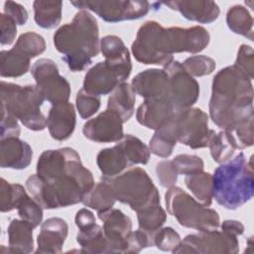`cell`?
Returning <instances> with one entry per match:
<instances>
[{
    "instance_id": "obj_28",
    "label": "cell",
    "mask_w": 254,
    "mask_h": 254,
    "mask_svg": "<svg viewBox=\"0 0 254 254\" xmlns=\"http://www.w3.org/2000/svg\"><path fill=\"white\" fill-rule=\"evenodd\" d=\"M96 164L102 175L106 177L119 175L129 167L128 161L118 145L100 150L96 157Z\"/></svg>"
},
{
    "instance_id": "obj_32",
    "label": "cell",
    "mask_w": 254,
    "mask_h": 254,
    "mask_svg": "<svg viewBox=\"0 0 254 254\" xmlns=\"http://www.w3.org/2000/svg\"><path fill=\"white\" fill-rule=\"evenodd\" d=\"M85 206L98 211L111 208L116 199L112 192L111 187L104 180H100L94 187L83 196L81 201Z\"/></svg>"
},
{
    "instance_id": "obj_31",
    "label": "cell",
    "mask_w": 254,
    "mask_h": 254,
    "mask_svg": "<svg viewBox=\"0 0 254 254\" xmlns=\"http://www.w3.org/2000/svg\"><path fill=\"white\" fill-rule=\"evenodd\" d=\"M226 23L234 34L253 41V18L244 6L234 5L230 7L226 13Z\"/></svg>"
},
{
    "instance_id": "obj_8",
    "label": "cell",
    "mask_w": 254,
    "mask_h": 254,
    "mask_svg": "<svg viewBox=\"0 0 254 254\" xmlns=\"http://www.w3.org/2000/svg\"><path fill=\"white\" fill-rule=\"evenodd\" d=\"M165 202L168 212L184 227L210 231L220 225L216 210L202 205L180 187L169 188L165 193Z\"/></svg>"
},
{
    "instance_id": "obj_14",
    "label": "cell",
    "mask_w": 254,
    "mask_h": 254,
    "mask_svg": "<svg viewBox=\"0 0 254 254\" xmlns=\"http://www.w3.org/2000/svg\"><path fill=\"white\" fill-rule=\"evenodd\" d=\"M130 73L105 61L99 62L85 73L82 88L98 96L106 95L111 93L120 83L125 82Z\"/></svg>"
},
{
    "instance_id": "obj_7",
    "label": "cell",
    "mask_w": 254,
    "mask_h": 254,
    "mask_svg": "<svg viewBox=\"0 0 254 254\" xmlns=\"http://www.w3.org/2000/svg\"><path fill=\"white\" fill-rule=\"evenodd\" d=\"M135 60L144 64L167 65L177 54L172 27L164 28L156 21L145 22L131 46Z\"/></svg>"
},
{
    "instance_id": "obj_11",
    "label": "cell",
    "mask_w": 254,
    "mask_h": 254,
    "mask_svg": "<svg viewBox=\"0 0 254 254\" xmlns=\"http://www.w3.org/2000/svg\"><path fill=\"white\" fill-rule=\"evenodd\" d=\"M238 252L239 241L237 236L217 229L189 234L173 251V253L198 254H236Z\"/></svg>"
},
{
    "instance_id": "obj_3",
    "label": "cell",
    "mask_w": 254,
    "mask_h": 254,
    "mask_svg": "<svg viewBox=\"0 0 254 254\" xmlns=\"http://www.w3.org/2000/svg\"><path fill=\"white\" fill-rule=\"evenodd\" d=\"M54 45L71 71H82L100 51L99 30L94 16L79 10L71 23L61 26L54 35Z\"/></svg>"
},
{
    "instance_id": "obj_1",
    "label": "cell",
    "mask_w": 254,
    "mask_h": 254,
    "mask_svg": "<svg viewBox=\"0 0 254 254\" xmlns=\"http://www.w3.org/2000/svg\"><path fill=\"white\" fill-rule=\"evenodd\" d=\"M93 187L92 173L82 165L78 153L69 147L44 151L37 162V174L26 181L27 190L43 209L81 202Z\"/></svg>"
},
{
    "instance_id": "obj_42",
    "label": "cell",
    "mask_w": 254,
    "mask_h": 254,
    "mask_svg": "<svg viewBox=\"0 0 254 254\" xmlns=\"http://www.w3.org/2000/svg\"><path fill=\"white\" fill-rule=\"evenodd\" d=\"M101 105V98L98 95L92 94L81 88L75 98V106L82 119H88L94 115Z\"/></svg>"
},
{
    "instance_id": "obj_17",
    "label": "cell",
    "mask_w": 254,
    "mask_h": 254,
    "mask_svg": "<svg viewBox=\"0 0 254 254\" xmlns=\"http://www.w3.org/2000/svg\"><path fill=\"white\" fill-rule=\"evenodd\" d=\"M178 112L169 98L145 99L137 109L136 119L142 126L156 131L169 123Z\"/></svg>"
},
{
    "instance_id": "obj_13",
    "label": "cell",
    "mask_w": 254,
    "mask_h": 254,
    "mask_svg": "<svg viewBox=\"0 0 254 254\" xmlns=\"http://www.w3.org/2000/svg\"><path fill=\"white\" fill-rule=\"evenodd\" d=\"M163 69L169 76V99L174 107L178 111L191 107L199 97L198 82L178 61H172Z\"/></svg>"
},
{
    "instance_id": "obj_18",
    "label": "cell",
    "mask_w": 254,
    "mask_h": 254,
    "mask_svg": "<svg viewBox=\"0 0 254 254\" xmlns=\"http://www.w3.org/2000/svg\"><path fill=\"white\" fill-rule=\"evenodd\" d=\"M131 86L145 99L169 98V76L164 69L148 68L134 76Z\"/></svg>"
},
{
    "instance_id": "obj_36",
    "label": "cell",
    "mask_w": 254,
    "mask_h": 254,
    "mask_svg": "<svg viewBox=\"0 0 254 254\" xmlns=\"http://www.w3.org/2000/svg\"><path fill=\"white\" fill-rule=\"evenodd\" d=\"M138 225L140 230L146 232L153 240L154 234L164 225L167 220V213L161 203L152 204L137 212Z\"/></svg>"
},
{
    "instance_id": "obj_35",
    "label": "cell",
    "mask_w": 254,
    "mask_h": 254,
    "mask_svg": "<svg viewBox=\"0 0 254 254\" xmlns=\"http://www.w3.org/2000/svg\"><path fill=\"white\" fill-rule=\"evenodd\" d=\"M177 142L178 141L171 120L165 126L156 130L155 134L150 140L149 149L152 154L158 157L168 158L172 155Z\"/></svg>"
},
{
    "instance_id": "obj_10",
    "label": "cell",
    "mask_w": 254,
    "mask_h": 254,
    "mask_svg": "<svg viewBox=\"0 0 254 254\" xmlns=\"http://www.w3.org/2000/svg\"><path fill=\"white\" fill-rule=\"evenodd\" d=\"M177 141L191 148L200 149L208 145L210 130L208 115L197 107L180 110L172 119Z\"/></svg>"
},
{
    "instance_id": "obj_41",
    "label": "cell",
    "mask_w": 254,
    "mask_h": 254,
    "mask_svg": "<svg viewBox=\"0 0 254 254\" xmlns=\"http://www.w3.org/2000/svg\"><path fill=\"white\" fill-rule=\"evenodd\" d=\"M253 120L251 117L230 130H225L230 135L236 150H243L253 145Z\"/></svg>"
},
{
    "instance_id": "obj_23",
    "label": "cell",
    "mask_w": 254,
    "mask_h": 254,
    "mask_svg": "<svg viewBox=\"0 0 254 254\" xmlns=\"http://www.w3.org/2000/svg\"><path fill=\"white\" fill-rule=\"evenodd\" d=\"M34 227L27 221L19 218H13L8 226L9 253L28 254L34 249L33 239Z\"/></svg>"
},
{
    "instance_id": "obj_50",
    "label": "cell",
    "mask_w": 254,
    "mask_h": 254,
    "mask_svg": "<svg viewBox=\"0 0 254 254\" xmlns=\"http://www.w3.org/2000/svg\"><path fill=\"white\" fill-rule=\"evenodd\" d=\"M5 15L12 18L17 25L23 26L28 21V11L20 3L14 1L4 2V12Z\"/></svg>"
},
{
    "instance_id": "obj_40",
    "label": "cell",
    "mask_w": 254,
    "mask_h": 254,
    "mask_svg": "<svg viewBox=\"0 0 254 254\" xmlns=\"http://www.w3.org/2000/svg\"><path fill=\"white\" fill-rule=\"evenodd\" d=\"M182 64L188 73L197 77L210 74L216 67L215 61L204 55L190 57Z\"/></svg>"
},
{
    "instance_id": "obj_29",
    "label": "cell",
    "mask_w": 254,
    "mask_h": 254,
    "mask_svg": "<svg viewBox=\"0 0 254 254\" xmlns=\"http://www.w3.org/2000/svg\"><path fill=\"white\" fill-rule=\"evenodd\" d=\"M34 19L36 24L43 29H54L62 21V1L36 0L33 3Z\"/></svg>"
},
{
    "instance_id": "obj_12",
    "label": "cell",
    "mask_w": 254,
    "mask_h": 254,
    "mask_svg": "<svg viewBox=\"0 0 254 254\" xmlns=\"http://www.w3.org/2000/svg\"><path fill=\"white\" fill-rule=\"evenodd\" d=\"M31 74L44 99L52 105L68 101L69 82L60 74L58 65L53 60L40 59L36 61L31 67Z\"/></svg>"
},
{
    "instance_id": "obj_9",
    "label": "cell",
    "mask_w": 254,
    "mask_h": 254,
    "mask_svg": "<svg viewBox=\"0 0 254 254\" xmlns=\"http://www.w3.org/2000/svg\"><path fill=\"white\" fill-rule=\"evenodd\" d=\"M70 4L79 10H89L108 23L141 19L149 13L151 6L145 0H77Z\"/></svg>"
},
{
    "instance_id": "obj_16",
    "label": "cell",
    "mask_w": 254,
    "mask_h": 254,
    "mask_svg": "<svg viewBox=\"0 0 254 254\" xmlns=\"http://www.w3.org/2000/svg\"><path fill=\"white\" fill-rule=\"evenodd\" d=\"M123 120L110 109L86 121L82 127L84 137L96 143H111L120 141L123 136Z\"/></svg>"
},
{
    "instance_id": "obj_38",
    "label": "cell",
    "mask_w": 254,
    "mask_h": 254,
    "mask_svg": "<svg viewBox=\"0 0 254 254\" xmlns=\"http://www.w3.org/2000/svg\"><path fill=\"white\" fill-rule=\"evenodd\" d=\"M14 47L29 58L34 59L45 52L46 41L43 36L35 32H27L19 36Z\"/></svg>"
},
{
    "instance_id": "obj_4",
    "label": "cell",
    "mask_w": 254,
    "mask_h": 254,
    "mask_svg": "<svg viewBox=\"0 0 254 254\" xmlns=\"http://www.w3.org/2000/svg\"><path fill=\"white\" fill-rule=\"evenodd\" d=\"M253 156L240 152L222 163L212 175L213 198L226 209L234 210L248 202L254 193Z\"/></svg>"
},
{
    "instance_id": "obj_47",
    "label": "cell",
    "mask_w": 254,
    "mask_h": 254,
    "mask_svg": "<svg viewBox=\"0 0 254 254\" xmlns=\"http://www.w3.org/2000/svg\"><path fill=\"white\" fill-rule=\"evenodd\" d=\"M152 246H154L152 238L146 232L138 229L136 231H131L128 237L126 253H138L143 249Z\"/></svg>"
},
{
    "instance_id": "obj_45",
    "label": "cell",
    "mask_w": 254,
    "mask_h": 254,
    "mask_svg": "<svg viewBox=\"0 0 254 254\" xmlns=\"http://www.w3.org/2000/svg\"><path fill=\"white\" fill-rule=\"evenodd\" d=\"M156 174L159 184L163 188H172L176 185L178 180V172L172 160H163L156 166Z\"/></svg>"
},
{
    "instance_id": "obj_39",
    "label": "cell",
    "mask_w": 254,
    "mask_h": 254,
    "mask_svg": "<svg viewBox=\"0 0 254 254\" xmlns=\"http://www.w3.org/2000/svg\"><path fill=\"white\" fill-rule=\"evenodd\" d=\"M17 210L19 217L29 222L34 228L39 226L43 220L42 206L28 193L20 201Z\"/></svg>"
},
{
    "instance_id": "obj_37",
    "label": "cell",
    "mask_w": 254,
    "mask_h": 254,
    "mask_svg": "<svg viewBox=\"0 0 254 254\" xmlns=\"http://www.w3.org/2000/svg\"><path fill=\"white\" fill-rule=\"evenodd\" d=\"M27 194L24 187L19 184H11L5 179H0V210L8 212L17 209L22 198Z\"/></svg>"
},
{
    "instance_id": "obj_19",
    "label": "cell",
    "mask_w": 254,
    "mask_h": 254,
    "mask_svg": "<svg viewBox=\"0 0 254 254\" xmlns=\"http://www.w3.org/2000/svg\"><path fill=\"white\" fill-rule=\"evenodd\" d=\"M68 225L61 217H50L41 225V231L37 237V254L61 253L67 237Z\"/></svg>"
},
{
    "instance_id": "obj_43",
    "label": "cell",
    "mask_w": 254,
    "mask_h": 254,
    "mask_svg": "<svg viewBox=\"0 0 254 254\" xmlns=\"http://www.w3.org/2000/svg\"><path fill=\"white\" fill-rule=\"evenodd\" d=\"M179 175H191L203 171V161L195 155L180 154L172 160Z\"/></svg>"
},
{
    "instance_id": "obj_51",
    "label": "cell",
    "mask_w": 254,
    "mask_h": 254,
    "mask_svg": "<svg viewBox=\"0 0 254 254\" xmlns=\"http://www.w3.org/2000/svg\"><path fill=\"white\" fill-rule=\"evenodd\" d=\"M74 221L78 229H84L96 223L94 214L87 208H80L75 214Z\"/></svg>"
},
{
    "instance_id": "obj_6",
    "label": "cell",
    "mask_w": 254,
    "mask_h": 254,
    "mask_svg": "<svg viewBox=\"0 0 254 254\" xmlns=\"http://www.w3.org/2000/svg\"><path fill=\"white\" fill-rule=\"evenodd\" d=\"M101 179L109 184L116 200L128 204L136 212L160 203L159 190L142 168H130L114 177L102 176Z\"/></svg>"
},
{
    "instance_id": "obj_33",
    "label": "cell",
    "mask_w": 254,
    "mask_h": 254,
    "mask_svg": "<svg viewBox=\"0 0 254 254\" xmlns=\"http://www.w3.org/2000/svg\"><path fill=\"white\" fill-rule=\"evenodd\" d=\"M123 151L129 166L132 165H146L150 160V149L138 137L126 134L116 143Z\"/></svg>"
},
{
    "instance_id": "obj_27",
    "label": "cell",
    "mask_w": 254,
    "mask_h": 254,
    "mask_svg": "<svg viewBox=\"0 0 254 254\" xmlns=\"http://www.w3.org/2000/svg\"><path fill=\"white\" fill-rule=\"evenodd\" d=\"M76 241L83 253H110L109 245L103 232L102 226L97 223L84 229H79L76 235Z\"/></svg>"
},
{
    "instance_id": "obj_44",
    "label": "cell",
    "mask_w": 254,
    "mask_h": 254,
    "mask_svg": "<svg viewBox=\"0 0 254 254\" xmlns=\"http://www.w3.org/2000/svg\"><path fill=\"white\" fill-rule=\"evenodd\" d=\"M182 238L180 234L172 227H161L153 237V244L162 251L173 252L180 244Z\"/></svg>"
},
{
    "instance_id": "obj_24",
    "label": "cell",
    "mask_w": 254,
    "mask_h": 254,
    "mask_svg": "<svg viewBox=\"0 0 254 254\" xmlns=\"http://www.w3.org/2000/svg\"><path fill=\"white\" fill-rule=\"evenodd\" d=\"M100 52L108 64L126 71H132L130 53L118 36L107 35L103 37L100 40Z\"/></svg>"
},
{
    "instance_id": "obj_26",
    "label": "cell",
    "mask_w": 254,
    "mask_h": 254,
    "mask_svg": "<svg viewBox=\"0 0 254 254\" xmlns=\"http://www.w3.org/2000/svg\"><path fill=\"white\" fill-rule=\"evenodd\" d=\"M31 64V58L13 47L0 53V75L2 77H19L25 74Z\"/></svg>"
},
{
    "instance_id": "obj_52",
    "label": "cell",
    "mask_w": 254,
    "mask_h": 254,
    "mask_svg": "<svg viewBox=\"0 0 254 254\" xmlns=\"http://www.w3.org/2000/svg\"><path fill=\"white\" fill-rule=\"evenodd\" d=\"M221 230L235 235V236H239L241 234H243L244 232V225L238 221V220H234V219H227L224 220L221 225H220Z\"/></svg>"
},
{
    "instance_id": "obj_21",
    "label": "cell",
    "mask_w": 254,
    "mask_h": 254,
    "mask_svg": "<svg viewBox=\"0 0 254 254\" xmlns=\"http://www.w3.org/2000/svg\"><path fill=\"white\" fill-rule=\"evenodd\" d=\"M171 10L180 12L184 18L201 24H210L214 22L219 14L220 9L214 1L208 0H183L161 2Z\"/></svg>"
},
{
    "instance_id": "obj_15",
    "label": "cell",
    "mask_w": 254,
    "mask_h": 254,
    "mask_svg": "<svg viewBox=\"0 0 254 254\" xmlns=\"http://www.w3.org/2000/svg\"><path fill=\"white\" fill-rule=\"evenodd\" d=\"M102 221L103 232L109 245L110 253H126L128 237L132 231L131 218L118 208H109L97 212Z\"/></svg>"
},
{
    "instance_id": "obj_5",
    "label": "cell",
    "mask_w": 254,
    "mask_h": 254,
    "mask_svg": "<svg viewBox=\"0 0 254 254\" xmlns=\"http://www.w3.org/2000/svg\"><path fill=\"white\" fill-rule=\"evenodd\" d=\"M1 107L32 131H43L47 117L41 111L45 99L36 85H19L2 80Z\"/></svg>"
},
{
    "instance_id": "obj_25",
    "label": "cell",
    "mask_w": 254,
    "mask_h": 254,
    "mask_svg": "<svg viewBox=\"0 0 254 254\" xmlns=\"http://www.w3.org/2000/svg\"><path fill=\"white\" fill-rule=\"evenodd\" d=\"M136 93L131 84L120 83L110 94L107 101V109L117 113L123 122H127L134 114Z\"/></svg>"
},
{
    "instance_id": "obj_48",
    "label": "cell",
    "mask_w": 254,
    "mask_h": 254,
    "mask_svg": "<svg viewBox=\"0 0 254 254\" xmlns=\"http://www.w3.org/2000/svg\"><path fill=\"white\" fill-rule=\"evenodd\" d=\"M1 132L0 138L6 139L9 137H19L21 129L18 123V119H16L13 115L7 112L4 108L1 107Z\"/></svg>"
},
{
    "instance_id": "obj_30",
    "label": "cell",
    "mask_w": 254,
    "mask_h": 254,
    "mask_svg": "<svg viewBox=\"0 0 254 254\" xmlns=\"http://www.w3.org/2000/svg\"><path fill=\"white\" fill-rule=\"evenodd\" d=\"M187 188L204 206H210L213 199L212 175L207 172H197L185 177Z\"/></svg>"
},
{
    "instance_id": "obj_49",
    "label": "cell",
    "mask_w": 254,
    "mask_h": 254,
    "mask_svg": "<svg viewBox=\"0 0 254 254\" xmlns=\"http://www.w3.org/2000/svg\"><path fill=\"white\" fill-rule=\"evenodd\" d=\"M0 43L2 46L11 45L17 35L16 22L4 13L0 14Z\"/></svg>"
},
{
    "instance_id": "obj_46",
    "label": "cell",
    "mask_w": 254,
    "mask_h": 254,
    "mask_svg": "<svg viewBox=\"0 0 254 254\" xmlns=\"http://www.w3.org/2000/svg\"><path fill=\"white\" fill-rule=\"evenodd\" d=\"M234 65L240 68L251 80L254 76V52L252 47L248 45H241Z\"/></svg>"
},
{
    "instance_id": "obj_34",
    "label": "cell",
    "mask_w": 254,
    "mask_h": 254,
    "mask_svg": "<svg viewBox=\"0 0 254 254\" xmlns=\"http://www.w3.org/2000/svg\"><path fill=\"white\" fill-rule=\"evenodd\" d=\"M207 147L210 150L213 161L218 164H222L231 159L236 150L230 135L225 130L216 133L211 129Z\"/></svg>"
},
{
    "instance_id": "obj_22",
    "label": "cell",
    "mask_w": 254,
    "mask_h": 254,
    "mask_svg": "<svg viewBox=\"0 0 254 254\" xmlns=\"http://www.w3.org/2000/svg\"><path fill=\"white\" fill-rule=\"evenodd\" d=\"M33 159L31 146L20 140L19 137L2 139L0 143V166L3 169L24 170L28 168Z\"/></svg>"
},
{
    "instance_id": "obj_20",
    "label": "cell",
    "mask_w": 254,
    "mask_h": 254,
    "mask_svg": "<svg viewBox=\"0 0 254 254\" xmlns=\"http://www.w3.org/2000/svg\"><path fill=\"white\" fill-rule=\"evenodd\" d=\"M76 123L75 109L72 103L64 102L52 105L47 118L50 135L57 141L67 140L73 133Z\"/></svg>"
},
{
    "instance_id": "obj_2",
    "label": "cell",
    "mask_w": 254,
    "mask_h": 254,
    "mask_svg": "<svg viewBox=\"0 0 254 254\" xmlns=\"http://www.w3.org/2000/svg\"><path fill=\"white\" fill-rule=\"evenodd\" d=\"M208 109L210 119L222 130L254 117L252 80L234 64L220 69L212 79Z\"/></svg>"
}]
</instances>
